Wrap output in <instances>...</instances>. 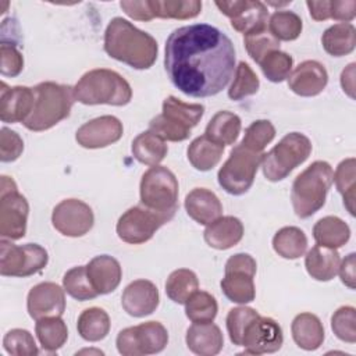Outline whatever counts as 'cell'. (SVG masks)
<instances>
[{
    "label": "cell",
    "instance_id": "obj_50",
    "mask_svg": "<svg viewBox=\"0 0 356 356\" xmlns=\"http://www.w3.org/2000/svg\"><path fill=\"white\" fill-rule=\"evenodd\" d=\"M24 68V57L21 51L11 43L0 44V72L3 76H17Z\"/></svg>",
    "mask_w": 356,
    "mask_h": 356
},
{
    "label": "cell",
    "instance_id": "obj_26",
    "mask_svg": "<svg viewBox=\"0 0 356 356\" xmlns=\"http://www.w3.org/2000/svg\"><path fill=\"white\" fill-rule=\"evenodd\" d=\"M243 236V224L234 216H222L207 224L204 241L210 248L227 250L241 242Z\"/></svg>",
    "mask_w": 356,
    "mask_h": 356
},
{
    "label": "cell",
    "instance_id": "obj_54",
    "mask_svg": "<svg viewBox=\"0 0 356 356\" xmlns=\"http://www.w3.org/2000/svg\"><path fill=\"white\" fill-rule=\"evenodd\" d=\"M355 253H349L341 263L338 268V274L341 281L350 289L356 286V274H355Z\"/></svg>",
    "mask_w": 356,
    "mask_h": 356
},
{
    "label": "cell",
    "instance_id": "obj_22",
    "mask_svg": "<svg viewBox=\"0 0 356 356\" xmlns=\"http://www.w3.org/2000/svg\"><path fill=\"white\" fill-rule=\"evenodd\" d=\"M33 89L28 86L8 88L1 82L0 89V118L3 122H24L33 108Z\"/></svg>",
    "mask_w": 356,
    "mask_h": 356
},
{
    "label": "cell",
    "instance_id": "obj_5",
    "mask_svg": "<svg viewBox=\"0 0 356 356\" xmlns=\"http://www.w3.org/2000/svg\"><path fill=\"white\" fill-rule=\"evenodd\" d=\"M332 177V167L327 161L317 160L295 178L291 189V200L298 217L307 218L324 206Z\"/></svg>",
    "mask_w": 356,
    "mask_h": 356
},
{
    "label": "cell",
    "instance_id": "obj_33",
    "mask_svg": "<svg viewBox=\"0 0 356 356\" xmlns=\"http://www.w3.org/2000/svg\"><path fill=\"white\" fill-rule=\"evenodd\" d=\"M242 124L239 115L222 110L214 114L213 118L209 121L204 135L222 146L234 145L239 136Z\"/></svg>",
    "mask_w": 356,
    "mask_h": 356
},
{
    "label": "cell",
    "instance_id": "obj_20",
    "mask_svg": "<svg viewBox=\"0 0 356 356\" xmlns=\"http://www.w3.org/2000/svg\"><path fill=\"white\" fill-rule=\"evenodd\" d=\"M328 83L325 67L316 60L300 63L288 76L289 89L303 97L320 95Z\"/></svg>",
    "mask_w": 356,
    "mask_h": 356
},
{
    "label": "cell",
    "instance_id": "obj_47",
    "mask_svg": "<svg viewBox=\"0 0 356 356\" xmlns=\"http://www.w3.org/2000/svg\"><path fill=\"white\" fill-rule=\"evenodd\" d=\"M275 138V128L268 120H256L245 131V136L241 140V145L263 153L264 147Z\"/></svg>",
    "mask_w": 356,
    "mask_h": 356
},
{
    "label": "cell",
    "instance_id": "obj_38",
    "mask_svg": "<svg viewBox=\"0 0 356 356\" xmlns=\"http://www.w3.org/2000/svg\"><path fill=\"white\" fill-rule=\"evenodd\" d=\"M199 289V280L192 270L178 268L174 270L165 282V293L167 296L178 303L185 305L192 293Z\"/></svg>",
    "mask_w": 356,
    "mask_h": 356
},
{
    "label": "cell",
    "instance_id": "obj_48",
    "mask_svg": "<svg viewBox=\"0 0 356 356\" xmlns=\"http://www.w3.org/2000/svg\"><path fill=\"white\" fill-rule=\"evenodd\" d=\"M3 346L13 356H35L39 353L32 334L22 328L10 330L3 338Z\"/></svg>",
    "mask_w": 356,
    "mask_h": 356
},
{
    "label": "cell",
    "instance_id": "obj_42",
    "mask_svg": "<svg viewBox=\"0 0 356 356\" xmlns=\"http://www.w3.org/2000/svg\"><path fill=\"white\" fill-rule=\"evenodd\" d=\"M63 286L70 296L81 302L93 299L99 295L88 278L86 266H78L68 270L63 277Z\"/></svg>",
    "mask_w": 356,
    "mask_h": 356
},
{
    "label": "cell",
    "instance_id": "obj_3",
    "mask_svg": "<svg viewBox=\"0 0 356 356\" xmlns=\"http://www.w3.org/2000/svg\"><path fill=\"white\" fill-rule=\"evenodd\" d=\"M33 89L35 102L29 117L22 122L29 131L50 129L67 118L75 102L74 88L56 82H40Z\"/></svg>",
    "mask_w": 356,
    "mask_h": 356
},
{
    "label": "cell",
    "instance_id": "obj_17",
    "mask_svg": "<svg viewBox=\"0 0 356 356\" xmlns=\"http://www.w3.org/2000/svg\"><path fill=\"white\" fill-rule=\"evenodd\" d=\"M282 342L284 335L280 324L271 317L259 316L248 325L241 346L245 348V353L263 355L280 350Z\"/></svg>",
    "mask_w": 356,
    "mask_h": 356
},
{
    "label": "cell",
    "instance_id": "obj_45",
    "mask_svg": "<svg viewBox=\"0 0 356 356\" xmlns=\"http://www.w3.org/2000/svg\"><path fill=\"white\" fill-rule=\"evenodd\" d=\"M293 60L292 57L281 50H275L268 53L260 63V68L264 74V76L271 82H282L286 79L291 74Z\"/></svg>",
    "mask_w": 356,
    "mask_h": 356
},
{
    "label": "cell",
    "instance_id": "obj_12",
    "mask_svg": "<svg viewBox=\"0 0 356 356\" xmlns=\"http://www.w3.org/2000/svg\"><path fill=\"white\" fill-rule=\"evenodd\" d=\"M257 270L256 260L248 253H236L225 263V274L221 280L224 295L234 303L246 305L254 300V274Z\"/></svg>",
    "mask_w": 356,
    "mask_h": 356
},
{
    "label": "cell",
    "instance_id": "obj_49",
    "mask_svg": "<svg viewBox=\"0 0 356 356\" xmlns=\"http://www.w3.org/2000/svg\"><path fill=\"white\" fill-rule=\"evenodd\" d=\"M331 328L337 338L343 342H356V310L352 306L337 309L331 317Z\"/></svg>",
    "mask_w": 356,
    "mask_h": 356
},
{
    "label": "cell",
    "instance_id": "obj_16",
    "mask_svg": "<svg viewBox=\"0 0 356 356\" xmlns=\"http://www.w3.org/2000/svg\"><path fill=\"white\" fill-rule=\"evenodd\" d=\"M216 6L225 17L229 18L231 26L243 35L266 28L268 10L261 1H216Z\"/></svg>",
    "mask_w": 356,
    "mask_h": 356
},
{
    "label": "cell",
    "instance_id": "obj_32",
    "mask_svg": "<svg viewBox=\"0 0 356 356\" xmlns=\"http://www.w3.org/2000/svg\"><path fill=\"white\" fill-rule=\"evenodd\" d=\"M132 154L134 157L145 164V165H159L160 161L164 160L167 156L168 147L164 139L157 136L154 132L145 131L139 134L134 140H132Z\"/></svg>",
    "mask_w": 356,
    "mask_h": 356
},
{
    "label": "cell",
    "instance_id": "obj_52",
    "mask_svg": "<svg viewBox=\"0 0 356 356\" xmlns=\"http://www.w3.org/2000/svg\"><path fill=\"white\" fill-rule=\"evenodd\" d=\"M120 7L124 10V13L136 21H150L153 19V14L150 10L149 0H140V1H121Z\"/></svg>",
    "mask_w": 356,
    "mask_h": 356
},
{
    "label": "cell",
    "instance_id": "obj_40",
    "mask_svg": "<svg viewBox=\"0 0 356 356\" xmlns=\"http://www.w3.org/2000/svg\"><path fill=\"white\" fill-rule=\"evenodd\" d=\"M218 305L216 298L204 291H196L185 302V314L192 323H210L216 318Z\"/></svg>",
    "mask_w": 356,
    "mask_h": 356
},
{
    "label": "cell",
    "instance_id": "obj_9",
    "mask_svg": "<svg viewBox=\"0 0 356 356\" xmlns=\"http://www.w3.org/2000/svg\"><path fill=\"white\" fill-rule=\"evenodd\" d=\"M263 154L264 153L250 150L241 143L236 145L218 170L217 179L220 186L229 195L239 196L246 193L253 185Z\"/></svg>",
    "mask_w": 356,
    "mask_h": 356
},
{
    "label": "cell",
    "instance_id": "obj_11",
    "mask_svg": "<svg viewBox=\"0 0 356 356\" xmlns=\"http://www.w3.org/2000/svg\"><path fill=\"white\" fill-rule=\"evenodd\" d=\"M47 250L38 243L14 245L11 241L0 242V274L3 277H29L46 267Z\"/></svg>",
    "mask_w": 356,
    "mask_h": 356
},
{
    "label": "cell",
    "instance_id": "obj_4",
    "mask_svg": "<svg viewBox=\"0 0 356 356\" xmlns=\"http://www.w3.org/2000/svg\"><path fill=\"white\" fill-rule=\"evenodd\" d=\"M74 97L88 106H125L132 99V89L118 72L107 68H96L85 72L75 83Z\"/></svg>",
    "mask_w": 356,
    "mask_h": 356
},
{
    "label": "cell",
    "instance_id": "obj_51",
    "mask_svg": "<svg viewBox=\"0 0 356 356\" xmlns=\"http://www.w3.org/2000/svg\"><path fill=\"white\" fill-rule=\"evenodd\" d=\"M24 150V140L15 132L6 127L1 128L0 134V160L3 163L15 161Z\"/></svg>",
    "mask_w": 356,
    "mask_h": 356
},
{
    "label": "cell",
    "instance_id": "obj_18",
    "mask_svg": "<svg viewBox=\"0 0 356 356\" xmlns=\"http://www.w3.org/2000/svg\"><path fill=\"white\" fill-rule=\"evenodd\" d=\"M122 132V122L117 117L102 115L81 125L75 134V139L85 149H100L118 142Z\"/></svg>",
    "mask_w": 356,
    "mask_h": 356
},
{
    "label": "cell",
    "instance_id": "obj_27",
    "mask_svg": "<svg viewBox=\"0 0 356 356\" xmlns=\"http://www.w3.org/2000/svg\"><path fill=\"white\" fill-rule=\"evenodd\" d=\"M341 257L335 249L321 245L313 246L305 257L309 275L317 281H330L338 274Z\"/></svg>",
    "mask_w": 356,
    "mask_h": 356
},
{
    "label": "cell",
    "instance_id": "obj_37",
    "mask_svg": "<svg viewBox=\"0 0 356 356\" xmlns=\"http://www.w3.org/2000/svg\"><path fill=\"white\" fill-rule=\"evenodd\" d=\"M149 4L154 18L189 19L202 11L199 0H149Z\"/></svg>",
    "mask_w": 356,
    "mask_h": 356
},
{
    "label": "cell",
    "instance_id": "obj_30",
    "mask_svg": "<svg viewBox=\"0 0 356 356\" xmlns=\"http://www.w3.org/2000/svg\"><path fill=\"white\" fill-rule=\"evenodd\" d=\"M224 153V146L202 135L195 138L188 147V160L197 171H210L214 168Z\"/></svg>",
    "mask_w": 356,
    "mask_h": 356
},
{
    "label": "cell",
    "instance_id": "obj_55",
    "mask_svg": "<svg viewBox=\"0 0 356 356\" xmlns=\"http://www.w3.org/2000/svg\"><path fill=\"white\" fill-rule=\"evenodd\" d=\"M330 4H331V0H323V1H310V0H307L306 1L310 17L314 21L330 19Z\"/></svg>",
    "mask_w": 356,
    "mask_h": 356
},
{
    "label": "cell",
    "instance_id": "obj_46",
    "mask_svg": "<svg viewBox=\"0 0 356 356\" xmlns=\"http://www.w3.org/2000/svg\"><path fill=\"white\" fill-rule=\"evenodd\" d=\"M259 316L260 314L254 309L246 307V306H238L228 312L225 323H227V331H228L229 339L234 345L241 346L242 338L248 325Z\"/></svg>",
    "mask_w": 356,
    "mask_h": 356
},
{
    "label": "cell",
    "instance_id": "obj_14",
    "mask_svg": "<svg viewBox=\"0 0 356 356\" xmlns=\"http://www.w3.org/2000/svg\"><path fill=\"white\" fill-rule=\"evenodd\" d=\"M165 222L168 220L164 216L145 206H134L120 217L115 229L121 241L139 245L152 239L154 232Z\"/></svg>",
    "mask_w": 356,
    "mask_h": 356
},
{
    "label": "cell",
    "instance_id": "obj_7",
    "mask_svg": "<svg viewBox=\"0 0 356 356\" xmlns=\"http://www.w3.org/2000/svg\"><path fill=\"white\" fill-rule=\"evenodd\" d=\"M312 153L310 139L300 132L286 134L270 152L263 154L261 170L266 179L278 182L305 163Z\"/></svg>",
    "mask_w": 356,
    "mask_h": 356
},
{
    "label": "cell",
    "instance_id": "obj_44",
    "mask_svg": "<svg viewBox=\"0 0 356 356\" xmlns=\"http://www.w3.org/2000/svg\"><path fill=\"white\" fill-rule=\"evenodd\" d=\"M243 43L248 54L257 64L271 51L280 50V40L275 39L267 28L245 35Z\"/></svg>",
    "mask_w": 356,
    "mask_h": 356
},
{
    "label": "cell",
    "instance_id": "obj_23",
    "mask_svg": "<svg viewBox=\"0 0 356 356\" xmlns=\"http://www.w3.org/2000/svg\"><path fill=\"white\" fill-rule=\"evenodd\" d=\"M86 274L95 291L99 295H107L120 285L122 268L117 259L108 254H100L86 264Z\"/></svg>",
    "mask_w": 356,
    "mask_h": 356
},
{
    "label": "cell",
    "instance_id": "obj_24",
    "mask_svg": "<svg viewBox=\"0 0 356 356\" xmlns=\"http://www.w3.org/2000/svg\"><path fill=\"white\" fill-rule=\"evenodd\" d=\"M186 345L191 352L200 356H214L224 346V337L218 325L210 323H193L186 330Z\"/></svg>",
    "mask_w": 356,
    "mask_h": 356
},
{
    "label": "cell",
    "instance_id": "obj_36",
    "mask_svg": "<svg viewBox=\"0 0 356 356\" xmlns=\"http://www.w3.org/2000/svg\"><path fill=\"white\" fill-rule=\"evenodd\" d=\"M36 337L46 352L58 350L68 338V330L64 320L58 316L36 320Z\"/></svg>",
    "mask_w": 356,
    "mask_h": 356
},
{
    "label": "cell",
    "instance_id": "obj_56",
    "mask_svg": "<svg viewBox=\"0 0 356 356\" xmlns=\"http://www.w3.org/2000/svg\"><path fill=\"white\" fill-rule=\"evenodd\" d=\"M355 63H350L341 74V86L349 97H355Z\"/></svg>",
    "mask_w": 356,
    "mask_h": 356
},
{
    "label": "cell",
    "instance_id": "obj_19",
    "mask_svg": "<svg viewBox=\"0 0 356 356\" xmlns=\"http://www.w3.org/2000/svg\"><path fill=\"white\" fill-rule=\"evenodd\" d=\"M64 289L56 282H40L35 285L26 298V309L33 320L43 317H61L65 310Z\"/></svg>",
    "mask_w": 356,
    "mask_h": 356
},
{
    "label": "cell",
    "instance_id": "obj_31",
    "mask_svg": "<svg viewBox=\"0 0 356 356\" xmlns=\"http://www.w3.org/2000/svg\"><path fill=\"white\" fill-rule=\"evenodd\" d=\"M324 50L334 56L342 57L355 50L356 29L350 22H339L327 28L321 36Z\"/></svg>",
    "mask_w": 356,
    "mask_h": 356
},
{
    "label": "cell",
    "instance_id": "obj_39",
    "mask_svg": "<svg viewBox=\"0 0 356 356\" xmlns=\"http://www.w3.org/2000/svg\"><path fill=\"white\" fill-rule=\"evenodd\" d=\"M356 160L353 157L342 160L332 177L338 192L343 197V204L348 211L355 216V182H356Z\"/></svg>",
    "mask_w": 356,
    "mask_h": 356
},
{
    "label": "cell",
    "instance_id": "obj_2",
    "mask_svg": "<svg viewBox=\"0 0 356 356\" xmlns=\"http://www.w3.org/2000/svg\"><path fill=\"white\" fill-rule=\"evenodd\" d=\"M104 51L135 70L150 68L159 53L156 39L129 21L115 17L104 32Z\"/></svg>",
    "mask_w": 356,
    "mask_h": 356
},
{
    "label": "cell",
    "instance_id": "obj_1",
    "mask_svg": "<svg viewBox=\"0 0 356 356\" xmlns=\"http://www.w3.org/2000/svg\"><path fill=\"white\" fill-rule=\"evenodd\" d=\"M164 68L172 85L192 97L220 93L235 74V47L209 24L181 26L165 42Z\"/></svg>",
    "mask_w": 356,
    "mask_h": 356
},
{
    "label": "cell",
    "instance_id": "obj_35",
    "mask_svg": "<svg viewBox=\"0 0 356 356\" xmlns=\"http://www.w3.org/2000/svg\"><path fill=\"white\" fill-rule=\"evenodd\" d=\"M273 248L275 253L284 259H298L303 256L307 249L306 234L298 227H284L274 235Z\"/></svg>",
    "mask_w": 356,
    "mask_h": 356
},
{
    "label": "cell",
    "instance_id": "obj_6",
    "mask_svg": "<svg viewBox=\"0 0 356 356\" xmlns=\"http://www.w3.org/2000/svg\"><path fill=\"white\" fill-rule=\"evenodd\" d=\"M203 114L204 106L168 96L163 102L161 114L150 120L149 129L164 140L181 142L189 138L192 128L197 125Z\"/></svg>",
    "mask_w": 356,
    "mask_h": 356
},
{
    "label": "cell",
    "instance_id": "obj_8",
    "mask_svg": "<svg viewBox=\"0 0 356 356\" xmlns=\"http://www.w3.org/2000/svg\"><path fill=\"white\" fill-rule=\"evenodd\" d=\"M178 188V179L172 171L163 165H153L142 175L140 203L170 221L177 211Z\"/></svg>",
    "mask_w": 356,
    "mask_h": 356
},
{
    "label": "cell",
    "instance_id": "obj_21",
    "mask_svg": "<svg viewBox=\"0 0 356 356\" xmlns=\"http://www.w3.org/2000/svg\"><path fill=\"white\" fill-rule=\"evenodd\" d=\"M160 302L157 286L149 280H135L128 284L121 296L122 309L132 317L152 314Z\"/></svg>",
    "mask_w": 356,
    "mask_h": 356
},
{
    "label": "cell",
    "instance_id": "obj_53",
    "mask_svg": "<svg viewBox=\"0 0 356 356\" xmlns=\"http://www.w3.org/2000/svg\"><path fill=\"white\" fill-rule=\"evenodd\" d=\"M356 15V1L355 0H334L330 4V18L341 22H350Z\"/></svg>",
    "mask_w": 356,
    "mask_h": 356
},
{
    "label": "cell",
    "instance_id": "obj_34",
    "mask_svg": "<svg viewBox=\"0 0 356 356\" xmlns=\"http://www.w3.org/2000/svg\"><path fill=\"white\" fill-rule=\"evenodd\" d=\"M76 330L85 341L97 342L107 337L110 331V317L100 307L85 309L78 317Z\"/></svg>",
    "mask_w": 356,
    "mask_h": 356
},
{
    "label": "cell",
    "instance_id": "obj_10",
    "mask_svg": "<svg viewBox=\"0 0 356 356\" xmlns=\"http://www.w3.org/2000/svg\"><path fill=\"white\" fill-rule=\"evenodd\" d=\"M29 204L18 192L13 178L1 175L0 182V235L3 239L17 241L25 236Z\"/></svg>",
    "mask_w": 356,
    "mask_h": 356
},
{
    "label": "cell",
    "instance_id": "obj_15",
    "mask_svg": "<svg viewBox=\"0 0 356 356\" xmlns=\"http://www.w3.org/2000/svg\"><path fill=\"white\" fill-rule=\"evenodd\" d=\"M51 222L60 234L78 238L92 229L95 216L85 202L79 199H65L53 209Z\"/></svg>",
    "mask_w": 356,
    "mask_h": 356
},
{
    "label": "cell",
    "instance_id": "obj_28",
    "mask_svg": "<svg viewBox=\"0 0 356 356\" xmlns=\"http://www.w3.org/2000/svg\"><path fill=\"white\" fill-rule=\"evenodd\" d=\"M291 331L295 343L305 350H316L323 345L324 327L316 314H298L292 321Z\"/></svg>",
    "mask_w": 356,
    "mask_h": 356
},
{
    "label": "cell",
    "instance_id": "obj_25",
    "mask_svg": "<svg viewBox=\"0 0 356 356\" xmlns=\"http://www.w3.org/2000/svg\"><path fill=\"white\" fill-rule=\"evenodd\" d=\"M185 210L193 221L207 225L221 217L222 204L214 192L206 188H195L185 197Z\"/></svg>",
    "mask_w": 356,
    "mask_h": 356
},
{
    "label": "cell",
    "instance_id": "obj_29",
    "mask_svg": "<svg viewBox=\"0 0 356 356\" xmlns=\"http://www.w3.org/2000/svg\"><path fill=\"white\" fill-rule=\"evenodd\" d=\"M313 238L317 245L338 249L350 238L349 225L337 216L320 218L313 227Z\"/></svg>",
    "mask_w": 356,
    "mask_h": 356
},
{
    "label": "cell",
    "instance_id": "obj_13",
    "mask_svg": "<svg viewBox=\"0 0 356 356\" xmlns=\"http://www.w3.org/2000/svg\"><path fill=\"white\" fill-rule=\"evenodd\" d=\"M168 342V332L159 321H146L118 332L115 345L122 356H142L161 352Z\"/></svg>",
    "mask_w": 356,
    "mask_h": 356
},
{
    "label": "cell",
    "instance_id": "obj_43",
    "mask_svg": "<svg viewBox=\"0 0 356 356\" xmlns=\"http://www.w3.org/2000/svg\"><path fill=\"white\" fill-rule=\"evenodd\" d=\"M260 81L249 64L241 61L235 68L234 81L228 89V97L232 100H242L259 90Z\"/></svg>",
    "mask_w": 356,
    "mask_h": 356
},
{
    "label": "cell",
    "instance_id": "obj_41",
    "mask_svg": "<svg viewBox=\"0 0 356 356\" xmlns=\"http://www.w3.org/2000/svg\"><path fill=\"white\" fill-rule=\"evenodd\" d=\"M302 28V19L293 11L278 10L268 19V31L278 40L289 42L298 39Z\"/></svg>",
    "mask_w": 356,
    "mask_h": 356
}]
</instances>
